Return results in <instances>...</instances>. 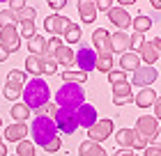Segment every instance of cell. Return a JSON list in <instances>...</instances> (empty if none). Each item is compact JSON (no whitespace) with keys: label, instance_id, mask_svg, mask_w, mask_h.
I'll return each mask as SVG.
<instances>
[{"label":"cell","instance_id":"obj_31","mask_svg":"<svg viewBox=\"0 0 161 156\" xmlns=\"http://www.w3.org/2000/svg\"><path fill=\"white\" fill-rule=\"evenodd\" d=\"M62 80L64 83H74V85H83L87 80V73H83V71H64Z\"/></svg>","mask_w":161,"mask_h":156},{"label":"cell","instance_id":"obj_3","mask_svg":"<svg viewBox=\"0 0 161 156\" xmlns=\"http://www.w3.org/2000/svg\"><path fill=\"white\" fill-rule=\"evenodd\" d=\"M30 136H32V145L37 143V145L44 147L53 138H58V129H55V124L48 115H39V117H35L32 124H30Z\"/></svg>","mask_w":161,"mask_h":156},{"label":"cell","instance_id":"obj_28","mask_svg":"<svg viewBox=\"0 0 161 156\" xmlns=\"http://www.w3.org/2000/svg\"><path fill=\"white\" fill-rule=\"evenodd\" d=\"M131 25H134V32L145 35V30L152 28V19L150 16H136V19H131Z\"/></svg>","mask_w":161,"mask_h":156},{"label":"cell","instance_id":"obj_14","mask_svg":"<svg viewBox=\"0 0 161 156\" xmlns=\"http://www.w3.org/2000/svg\"><path fill=\"white\" fill-rule=\"evenodd\" d=\"M157 76H159V71H157V67H138V69L134 71V78H131V83L129 85H152L157 80Z\"/></svg>","mask_w":161,"mask_h":156},{"label":"cell","instance_id":"obj_6","mask_svg":"<svg viewBox=\"0 0 161 156\" xmlns=\"http://www.w3.org/2000/svg\"><path fill=\"white\" fill-rule=\"evenodd\" d=\"M138 136H143L145 140H152V145H154V140H159V120L152 115H145L141 120L136 122V129H134Z\"/></svg>","mask_w":161,"mask_h":156},{"label":"cell","instance_id":"obj_34","mask_svg":"<svg viewBox=\"0 0 161 156\" xmlns=\"http://www.w3.org/2000/svg\"><path fill=\"white\" fill-rule=\"evenodd\" d=\"M60 46H62V39H60V37H51V39L46 41V48H44V57H53V53H55Z\"/></svg>","mask_w":161,"mask_h":156},{"label":"cell","instance_id":"obj_7","mask_svg":"<svg viewBox=\"0 0 161 156\" xmlns=\"http://www.w3.org/2000/svg\"><path fill=\"white\" fill-rule=\"evenodd\" d=\"M111 133H113V120H97L90 129H87V140L90 143H99V140H106V138H111Z\"/></svg>","mask_w":161,"mask_h":156},{"label":"cell","instance_id":"obj_8","mask_svg":"<svg viewBox=\"0 0 161 156\" xmlns=\"http://www.w3.org/2000/svg\"><path fill=\"white\" fill-rule=\"evenodd\" d=\"M74 64L78 67V71H83V73L92 71L94 64H97V53H94L92 48H87V46L78 48L76 53H74Z\"/></svg>","mask_w":161,"mask_h":156},{"label":"cell","instance_id":"obj_22","mask_svg":"<svg viewBox=\"0 0 161 156\" xmlns=\"http://www.w3.org/2000/svg\"><path fill=\"white\" fill-rule=\"evenodd\" d=\"M138 67H141V57H138V53H131V51L122 53V57H120V69L124 73H127V71H136Z\"/></svg>","mask_w":161,"mask_h":156},{"label":"cell","instance_id":"obj_15","mask_svg":"<svg viewBox=\"0 0 161 156\" xmlns=\"http://www.w3.org/2000/svg\"><path fill=\"white\" fill-rule=\"evenodd\" d=\"M92 44H94V48H97V55H113L111 41H108V32L104 28H99V30L92 32Z\"/></svg>","mask_w":161,"mask_h":156},{"label":"cell","instance_id":"obj_17","mask_svg":"<svg viewBox=\"0 0 161 156\" xmlns=\"http://www.w3.org/2000/svg\"><path fill=\"white\" fill-rule=\"evenodd\" d=\"M28 136V124L23 122H14L5 129V140H9V143H21V140H25Z\"/></svg>","mask_w":161,"mask_h":156},{"label":"cell","instance_id":"obj_35","mask_svg":"<svg viewBox=\"0 0 161 156\" xmlns=\"http://www.w3.org/2000/svg\"><path fill=\"white\" fill-rule=\"evenodd\" d=\"M16 156H35V145L30 140H21L16 147Z\"/></svg>","mask_w":161,"mask_h":156},{"label":"cell","instance_id":"obj_51","mask_svg":"<svg viewBox=\"0 0 161 156\" xmlns=\"http://www.w3.org/2000/svg\"><path fill=\"white\" fill-rule=\"evenodd\" d=\"M14 156H16V154H14Z\"/></svg>","mask_w":161,"mask_h":156},{"label":"cell","instance_id":"obj_37","mask_svg":"<svg viewBox=\"0 0 161 156\" xmlns=\"http://www.w3.org/2000/svg\"><path fill=\"white\" fill-rule=\"evenodd\" d=\"M42 73H46V76H55V73H58V64H55L53 57H44V71Z\"/></svg>","mask_w":161,"mask_h":156},{"label":"cell","instance_id":"obj_33","mask_svg":"<svg viewBox=\"0 0 161 156\" xmlns=\"http://www.w3.org/2000/svg\"><path fill=\"white\" fill-rule=\"evenodd\" d=\"M35 19H37V12H35V7H30V5H25L23 9L16 12V21L19 23H23V21H35Z\"/></svg>","mask_w":161,"mask_h":156},{"label":"cell","instance_id":"obj_16","mask_svg":"<svg viewBox=\"0 0 161 156\" xmlns=\"http://www.w3.org/2000/svg\"><path fill=\"white\" fill-rule=\"evenodd\" d=\"M134 101V94H131V85L124 80V83L113 85V103L115 106H124V103Z\"/></svg>","mask_w":161,"mask_h":156},{"label":"cell","instance_id":"obj_50","mask_svg":"<svg viewBox=\"0 0 161 156\" xmlns=\"http://www.w3.org/2000/svg\"><path fill=\"white\" fill-rule=\"evenodd\" d=\"M0 124H3V120H0Z\"/></svg>","mask_w":161,"mask_h":156},{"label":"cell","instance_id":"obj_26","mask_svg":"<svg viewBox=\"0 0 161 156\" xmlns=\"http://www.w3.org/2000/svg\"><path fill=\"white\" fill-rule=\"evenodd\" d=\"M3 94H5V99H9V101H16L21 94H23V85H19V83H12V80H7L5 87H3Z\"/></svg>","mask_w":161,"mask_h":156},{"label":"cell","instance_id":"obj_13","mask_svg":"<svg viewBox=\"0 0 161 156\" xmlns=\"http://www.w3.org/2000/svg\"><path fill=\"white\" fill-rule=\"evenodd\" d=\"M108 19H111V23L118 28L120 32H124L127 28L131 25V16H129V12L124 9V7L120 5H113L111 9H108Z\"/></svg>","mask_w":161,"mask_h":156},{"label":"cell","instance_id":"obj_43","mask_svg":"<svg viewBox=\"0 0 161 156\" xmlns=\"http://www.w3.org/2000/svg\"><path fill=\"white\" fill-rule=\"evenodd\" d=\"M94 7H97V12L99 9H111V7H113V3H111V0H99V3H94Z\"/></svg>","mask_w":161,"mask_h":156},{"label":"cell","instance_id":"obj_21","mask_svg":"<svg viewBox=\"0 0 161 156\" xmlns=\"http://www.w3.org/2000/svg\"><path fill=\"white\" fill-rule=\"evenodd\" d=\"M53 60H55L58 67H60V64H62V67H71V64H74V51L62 44V46L53 53Z\"/></svg>","mask_w":161,"mask_h":156},{"label":"cell","instance_id":"obj_45","mask_svg":"<svg viewBox=\"0 0 161 156\" xmlns=\"http://www.w3.org/2000/svg\"><path fill=\"white\" fill-rule=\"evenodd\" d=\"M48 7H51V9H62V7H64V3H62V0H51V3H48Z\"/></svg>","mask_w":161,"mask_h":156},{"label":"cell","instance_id":"obj_47","mask_svg":"<svg viewBox=\"0 0 161 156\" xmlns=\"http://www.w3.org/2000/svg\"><path fill=\"white\" fill-rule=\"evenodd\" d=\"M113 156H136V154H134V152H129V149H118Z\"/></svg>","mask_w":161,"mask_h":156},{"label":"cell","instance_id":"obj_25","mask_svg":"<svg viewBox=\"0 0 161 156\" xmlns=\"http://www.w3.org/2000/svg\"><path fill=\"white\" fill-rule=\"evenodd\" d=\"M28 48L32 51L30 55H44V48H46V39H44L42 35H37L35 32L30 39H28Z\"/></svg>","mask_w":161,"mask_h":156},{"label":"cell","instance_id":"obj_39","mask_svg":"<svg viewBox=\"0 0 161 156\" xmlns=\"http://www.w3.org/2000/svg\"><path fill=\"white\" fill-rule=\"evenodd\" d=\"M21 35H23L25 39H30L35 35V21H23V23H21Z\"/></svg>","mask_w":161,"mask_h":156},{"label":"cell","instance_id":"obj_41","mask_svg":"<svg viewBox=\"0 0 161 156\" xmlns=\"http://www.w3.org/2000/svg\"><path fill=\"white\" fill-rule=\"evenodd\" d=\"M60 147H62V140H60V138H53L48 145H44V149H46L48 154H55L58 149H60Z\"/></svg>","mask_w":161,"mask_h":156},{"label":"cell","instance_id":"obj_36","mask_svg":"<svg viewBox=\"0 0 161 156\" xmlns=\"http://www.w3.org/2000/svg\"><path fill=\"white\" fill-rule=\"evenodd\" d=\"M108 80H111V85L124 83V80H127V73H124L122 69H111V71H108Z\"/></svg>","mask_w":161,"mask_h":156},{"label":"cell","instance_id":"obj_9","mask_svg":"<svg viewBox=\"0 0 161 156\" xmlns=\"http://www.w3.org/2000/svg\"><path fill=\"white\" fill-rule=\"evenodd\" d=\"M69 23H71V21L67 16H62V14H51V16L44 19V30L51 32L53 37H60V39H62V35H64V30H67Z\"/></svg>","mask_w":161,"mask_h":156},{"label":"cell","instance_id":"obj_4","mask_svg":"<svg viewBox=\"0 0 161 156\" xmlns=\"http://www.w3.org/2000/svg\"><path fill=\"white\" fill-rule=\"evenodd\" d=\"M46 110L51 113V120H53L55 129L62 131L64 136H71V133H76L78 124H76V113L69 108H58L55 103H51V106H46Z\"/></svg>","mask_w":161,"mask_h":156},{"label":"cell","instance_id":"obj_48","mask_svg":"<svg viewBox=\"0 0 161 156\" xmlns=\"http://www.w3.org/2000/svg\"><path fill=\"white\" fill-rule=\"evenodd\" d=\"M7 55H9V53H7V51L0 46V62H5V60H7Z\"/></svg>","mask_w":161,"mask_h":156},{"label":"cell","instance_id":"obj_18","mask_svg":"<svg viewBox=\"0 0 161 156\" xmlns=\"http://www.w3.org/2000/svg\"><path fill=\"white\" fill-rule=\"evenodd\" d=\"M108 41H111V51L113 53H127L129 48V35L115 30L113 35H108Z\"/></svg>","mask_w":161,"mask_h":156},{"label":"cell","instance_id":"obj_49","mask_svg":"<svg viewBox=\"0 0 161 156\" xmlns=\"http://www.w3.org/2000/svg\"><path fill=\"white\" fill-rule=\"evenodd\" d=\"M0 156H7V147H5L3 140H0Z\"/></svg>","mask_w":161,"mask_h":156},{"label":"cell","instance_id":"obj_27","mask_svg":"<svg viewBox=\"0 0 161 156\" xmlns=\"http://www.w3.org/2000/svg\"><path fill=\"white\" fill-rule=\"evenodd\" d=\"M80 35H83L80 25H78V23H69L67 30H64V41H67V44H78V41H80ZM64 41H62V44H64Z\"/></svg>","mask_w":161,"mask_h":156},{"label":"cell","instance_id":"obj_38","mask_svg":"<svg viewBox=\"0 0 161 156\" xmlns=\"http://www.w3.org/2000/svg\"><path fill=\"white\" fill-rule=\"evenodd\" d=\"M7 80H12V83H19V85H25V83H28V76H25L23 71L14 69V71H9V76H7Z\"/></svg>","mask_w":161,"mask_h":156},{"label":"cell","instance_id":"obj_44","mask_svg":"<svg viewBox=\"0 0 161 156\" xmlns=\"http://www.w3.org/2000/svg\"><path fill=\"white\" fill-rule=\"evenodd\" d=\"M23 7H25V3H21V0H14V3H12V5H9V9H12V12H14V14H16V12H19V9H23Z\"/></svg>","mask_w":161,"mask_h":156},{"label":"cell","instance_id":"obj_12","mask_svg":"<svg viewBox=\"0 0 161 156\" xmlns=\"http://www.w3.org/2000/svg\"><path fill=\"white\" fill-rule=\"evenodd\" d=\"M74 113H76V124L83 126V129H90V126L99 120V117H97V108L90 106V103H80Z\"/></svg>","mask_w":161,"mask_h":156},{"label":"cell","instance_id":"obj_10","mask_svg":"<svg viewBox=\"0 0 161 156\" xmlns=\"http://www.w3.org/2000/svg\"><path fill=\"white\" fill-rule=\"evenodd\" d=\"M161 39L157 37V39H152V41H143V46L138 48V53H141V60L145 62V67H152V64H157L159 60V55H161Z\"/></svg>","mask_w":161,"mask_h":156},{"label":"cell","instance_id":"obj_24","mask_svg":"<svg viewBox=\"0 0 161 156\" xmlns=\"http://www.w3.org/2000/svg\"><path fill=\"white\" fill-rule=\"evenodd\" d=\"M25 69L30 73H35V78H39L42 71H44V57L42 55H28L25 57Z\"/></svg>","mask_w":161,"mask_h":156},{"label":"cell","instance_id":"obj_1","mask_svg":"<svg viewBox=\"0 0 161 156\" xmlns=\"http://www.w3.org/2000/svg\"><path fill=\"white\" fill-rule=\"evenodd\" d=\"M48 99H51V90L44 78H30L23 85V106L28 110L44 108L48 103Z\"/></svg>","mask_w":161,"mask_h":156},{"label":"cell","instance_id":"obj_29","mask_svg":"<svg viewBox=\"0 0 161 156\" xmlns=\"http://www.w3.org/2000/svg\"><path fill=\"white\" fill-rule=\"evenodd\" d=\"M19 21H16V14L12 9H3L0 12V30H5V28H14Z\"/></svg>","mask_w":161,"mask_h":156},{"label":"cell","instance_id":"obj_40","mask_svg":"<svg viewBox=\"0 0 161 156\" xmlns=\"http://www.w3.org/2000/svg\"><path fill=\"white\" fill-rule=\"evenodd\" d=\"M143 41H145V35H138V32H134V35H129V48H141L143 46Z\"/></svg>","mask_w":161,"mask_h":156},{"label":"cell","instance_id":"obj_42","mask_svg":"<svg viewBox=\"0 0 161 156\" xmlns=\"http://www.w3.org/2000/svg\"><path fill=\"white\" fill-rule=\"evenodd\" d=\"M145 156H161V147L159 145H147L145 147Z\"/></svg>","mask_w":161,"mask_h":156},{"label":"cell","instance_id":"obj_30","mask_svg":"<svg viewBox=\"0 0 161 156\" xmlns=\"http://www.w3.org/2000/svg\"><path fill=\"white\" fill-rule=\"evenodd\" d=\"M9 113H12V117H14L16 122H23V124L28 122V117H30V110H28V108L23 106V103H14Z\"/></svg>","mask_w":161,"mask_h":156},{"label":"cell","instance_id":"obj_32","mask_svg":"<svg viewBox=\"0 0 161 156\" xmlns=\"http://www.w3.org/2000/svg\"><path fill=\"white\" fill-rule=\"evenodd\" d=\"M94 69H99L101 73H108L113 69V55H97V64Z\"/></svg>","mask_w":161,"mask_h":156},{"label":"cell","instance_id":"obj_20","mask_svg":"<svg viewBox=\"0 0 161 156\" xmlns=\"http://www.w3.org/2000/svg\"><path fill=\"white\" fill-rule=\"evenodd\" d=\"M157 99H159V96H157V92L152 90V87H143V90L134 96V103H136L138 108H147V106H152Z\"/></svg>","mask_w":161,"mask_h":156},{"label":"cell","instance_id":"obj_5","mask_svg":"<svg viewBox=\"0 0 161 156\" xmlns=\"http://www.w3.org/2000/svg\"><path fill=\"white\" fill-rule=\"evenodd\" d=\"M115 143L120 145V149H145L147 147V140L143 136H138L134 129H120L115 133Z\"/></svg>","mask_w":161,"mask_h":156},{"label":"cell","instance_id":"obj_19","mask_svg":"<svg viewBox=\"0 0 161 156\" xmlns=\"http://www.w3.org/2000/svg\"><path fill=\"white\" fill-rule=\"evenodd\" d=\"M76 7H78V16H80L83 23H94V19H97V7H94L92 0H80Z\"/></svg>","mask_w":161,"mask_h":156},{"label":"cell","instance_id":"obj_2","mask_svg":"<svg viewBox=\"0 0 161 156\" xmlns=\"http://www.w3.org/2000/svg\"><path fill=\"white\" fill-rule=\"evenodd\" d=\"M80 103H85V90H83V85L62 83V87L55 92V106H58V108L76 110Z\"/></svg>","mask_w":161,"mask_h":156},{"label":"cell","instance_id":"obj_46","mask_svg":"<svg viewBox=\"0 0 161 156\" xmlns=\"http://www.w3.org/2000/svg\"><path fill=\"white\" fill-rule=\"evenodd\" d=\"M152 106H154V115H152V117H157V120H159V117H161V101L157 99L154 103H152Z\"/></svg>","mask_w":161,"mask_h":156},{"label":"cell","instance_id":"obj_23","mask_svg":"<svg viewBox=\"0 0 161 156\" xmlns=\"http://www.w3.org/2000/svg\"><path fill=\"white\" fill-rule=\"evenodd\" d=\"M78 154H80V156H108V154H106V149H104V147H101L99 143H90V140L80 143Z\"/></svg>","mask_w":161,"mask_h":156},{"label":"cell","instance_id":"obj_11","mask_svg":"<svg viewBox=\"0 0 161 156\" xmlns=\"http://www.w3.org/2000/svg\"><path fill=\"white\" fill-rule=\"evenodd\" d=\"M0 46H3L7 53H16L21 48V35L16 28H5L0 30Z\"/></svg>","mask_w":161,"mask_h":156}]
</instances>
